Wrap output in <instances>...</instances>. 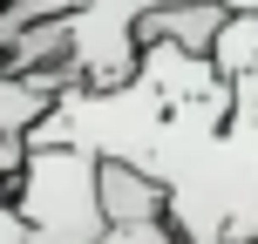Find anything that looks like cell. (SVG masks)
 I'll return each mask as SVG.
<instances>
[{
  "label": "cell",
  "mask_w": 258,
  "mask_h": 244,
  "mask_svg": "<svg viewBox=\"0 0 258 244\" xmlns=\"http://www.w3.org/2000/svg\"><path fill=\"white\" fill-rule=\"evenodd\" d=\"M14 210L27 224V244H102V156L75 149H27V170L14 183Z\"/></svg>",
  "instance_id": "obj_1"
},
{
  "label": "cell",
  "mask_w": 258,
  "mask_h": 244,
  "mask_svg": "<svg viewBox=\"0 0 258 244\" xmlns=\"http://www.w3.org/2000/svg\"><path fill=\"white\" fill-rule=\"evenodd\" d=\"M0 244H27V224L14 210V197H0Z\"/></svg>",
  "instance_id": "obj_8"
},
{
  "label": "cell",
  "mask_w": 258,
  "mask_h": 244,
  "mask_svg": "<svg viewBox=\"0 0 258 244\" xmlns=\"http://www.w3.org/2000/svg\"><path fill=\"white\" fill-rule=\"evenodd\" d=\"M48 116H54V89L48 82H27V75H7V68H0V136L27 142Z\"/></svg>",
  "instance_id": "obj_5"
},
{
  "label": "cell",
  "mask_w": 258,
  "mask_h": 244,
  "mask_svg": "<svg viewBox=\"0 0 258 244\" xmlns=\"http://www.w3.org/2000/svg\"><path fill=\"white\" fill-rule=\"evenodd\" d=\"M211 68H218L224 82L258 75V14H231V21H224L218 48H211Z\"/></svg>",
  "instance_id": "obj_6"
},
{
  "label": "cell",
  "mask_w": 258,
  "mask_h": 244,
  "mask_svg": "<svg viewBox=\"0 0 258 244\" xmlns=\"http://www.w3.org/2000/svg\"><path fill=\"white\" fill-rule=\"evenodd\" d=\"M224 21H231V7H224V0H156V7L143 14L136 34H143V41H170V48L204 54V61H211Z\"/></svg>",
  "instance_id": "obj_3"
},
{
  "label": "cell",
  "mask_w": 258,
  "mask_h": 244,
  "mask_svg": "<svg viewBox=\"0 0 258 244\" xmlns=\"http://www.w3.org/2000/svg\"><path fill=\"white\" fill-rule=\"evenodd\" d=\"M224 7H231V14H258V0H224Z\"/></svg>",
  "instance_id": "obj_9"
},
{
  "label": "cell",
  "mask_w": 258,
  "mask_h": 244,
  "mask_svg": "<svg viewBox=\"0 0 258 244\" xmlns=\"http://www.w3.org/2000/svg\"><path fill=\"white\" fill-rule=\"evenodd\" d=\"M102 244H183V237L170 231V224H150V231H109Z\"/></svg>",
  "instance_id": "obj_7"
},
{
  "label": "cell",
  "mask_w": 258,
  "mask_h": 244,
  "mask_svg": "<svg viewBox=\"0 0 258 244\" xmlns=\"http://www.w3.org/2000/svg\"><path fill=\"white\" fill-rule=\"evenodd\" d=\"M156 0H75V14H61V34H68V68H61V89H129L143 68V14Z\"/></svg>",
  "instance_id": "obj_2"
},
{
  "label": "cell",
  "mask_w": 258,
  "mask_h": 244,
  "mask_svg": "<svg viewBox=\"0 0 258 244\" xmlns=\"http://www.w3.org/2000/svg\"><path fill=\"white\" fill-rule=\"evenodd\" d=\"M102 217H109V231H150V224H170V197L143 170L102 163Z\"/></svg>",
  "instance_id": "obj_4"
}]
</instances>
